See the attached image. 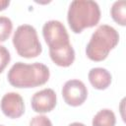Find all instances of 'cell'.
<instances>
[{
  "instance_id": "e0dca14e",
  "label": "cell",
  "mask_w": 126,
  "mask_h": 126,
  "mask_svg": "<svg viewBox=\"0 0 126 126\" xmlns=\"http://www.w3.org/2000/svg\"><path fill=\"white\" fill-rule=\"evenodd\" d=\"M68 126H86V125L83 124V123H81V122H73V123L69 124Z\"/></svg>"
},
{
  "instance_id": "52a82bcc",
  "label": "cell",
  "mask_w": 126,
  "mask_h": 126,
  "mask_svg": "<svg viewBox=\"0 0 126 126\" xmlns=\"http://www.w3.org/2000/svg\"><path fill=\"white\" fill-rule=\"evenodd\" d=\"M57 97L52 89L46 88L36 92L31 100V105L33 111L37 113H46L53 110L56 106Z\"/></svg>"
},
{
  "instance_id": "6da1fadb",
  "label": "cell",
  "mask_w": 126,
  "mask_h": 126,
  "mask_svg": "<svg viewBox=\"0 0 126 126\" xmlns=\"http://www.w3.org/2000/svg\"><path fill=\"white\" fill-rule=\"evenodd\" d=\"M50 72L46 65L34 62L26 64L24 62L15 63L7 74L8 82L18 89L35 88L44 85L49 80Z\"/></svg>"
},
{
  "instance_id": "ba28073f",
  "label": "cell",
  "mask_w": 126,
  "mask_h": 126,
  "mask_svg": "<svg viewBox=\"0 0 126 126\" xmlns=\"http://www.w3.org/2000/svg\"><path fill=\"white\" fill-rule=\"evenodd\" d=\"M1 110L5 116L9 118H19L25 112L24 99L18 93L10 92L3 95L1 99Z\"/></svg>"
},
{
  "instance_id": "8992f818",
  "label": "cell",
  "mask_w": 126,
  "mask_h": 126,
  "mask_svg": "<svg viewBox=\"0 0 126 126\" xmlns=\"http://www.w3.org/2000/svg\"><path fill=\"white\" fill-rule=\"evenodd\" d=\"M61 93L64 101L68 105L74 107L82 105L88 97V90L86 85L78 79L67 81L63 85Z\"/></svg>"
},
{
  "instance_id": "3957f363",
  "label": "cell",
  "mask_w": 126,
  "mask_h": 126,
  "mask_svg": "<svg viewBox=\"0 0 126 126\" xmlns=\"http://www.w3.org/2000/svg\"><path fill=\"white\" fill-rule=\"evenodd\" d=\"M119 41L118 32L109 25H100L92 34L86 47V54L89 59L99 62L104 60L110 50Z\"/></svg>"
},
{
  "instance_id": "30bf717a",
  "label": "cell",
  "mask_w": 126,
  "mask_h": 126,
  "mask_svg": "<svg viewBox=\"0 0 126 126\" xmlns=\"http://www.w3.org/2000/svg\"><path fill=\"white\" fill-rule=\"evenodd\" d=\"M49 55L51 60L60 67H69L75 60V50L71 44L57 50H49Z\"/></svg>"
},
{
  "instance_id": "5bb4252c",
  "label": "cell",
  "mask_w": 126,
  "mask_h": 126,
  "mask_svg": "<svg viewBox=\"0 0 126 126\" xmlns=\"http://www.w3.org/2000/svg\"><path fill=\"white\" fill-rule=\"evenodd\" d=\"M11 60V55L8 49L0 44V73H2Z\"/></svg>"
},
{
  "instance_id": "9c48e42d",
  "label": "cell",
  "mask_w": 126,
  "mask_h": 126,
  "mask_svg": "<svg viewBox=\"0 0 126 126\" xmlns=\"http://www.w3.org/2000/svg\"><path fill=\"white\" fill-rule=\"evenodd\" d=\"M91 85L96 90H105L111 84V74L104 68L95 67L92 68L88 74Z\"/></svg>"
},
{
  "instance_id": "4fadbf2b",
  "label": "cell",
  "mask_w": 126,
  "mask_h": 126,
  "mask_svg": "<svg viewBox=\"0 0 126 126\" xmlns=\"http://www.w3.org/2000/svg\"><path fill=\"white\" fill-rule=\"evenodd\" d=\"M13 30V23L10 18L0 16V42L6 41Z\"/></svg>"
},
{
  "instance_id": "7c38bea8",
  "label": "cell",
  "mask_w": 126,
  "mask_h": 126,
  "mask_svg": "<svg viewBox=\"0 0 126 126\" xmlns=\"http://www.w3.org/2000/svg\"><path fill=\"white\" fill-rule=\"evenodd\" d=\"M110 15L115 23L120 26L126 25V2L124 0L116 1L112 4Z\"/></svg>"
},
{
  "instance_id": "7a4b0ae2",
  "label": "cell",
  "mask_w": 126,
  "mask_h": 126,
  "mask_svg": "<svg viewBox=\"0 0 126 126\" xmlns=\"http://www.w3.org/2000/svg\"><path fill=\"white\" fill-rule=\"evenodd\" d=\"M99 20L100 9L95 1L74 0L71 2L67 12V21L75 33L82 32L86 28L96 26Z\"/></svg>"
},
{
  "instance_id": "8fae6325",
  "label": "cell",
  "mask_w": 126,
  "mask_h": 126,
  "mask_svg": "<svg viewBox=\"0 0 126 126\" xmlns=\"http://www.w3.org/2000/svg\"><path fill=\"white\" fill-rule=\"evenodd\" d=\"M116 123V117L112 110L103 108L99 110L93 118V126H114Z\"/></svg>"
},
{
  "instance_id": "9a60e30c",
  "label": "cell",
  "mask_w": 126,
  "mask_h": 126,
  "mask_svg": "<svg viewBox=\"0 0 126 126\" xmlns=\"http://www.w3.org/2000/svg\"><path fill=\"white\" fill-rule=\"evenodd\" d=\"M30 126H52V123L47 116L36 115L31 119Z\"/></svg>"
},
{
  "instance_id": "277c9868",
  "label": "cell",
  "mask_w": 126,
  "mask_h": 126,
  "mask_svg": "<svg viewBox=\"0 0 126 126\" xmlns=\"http://www.w3.org/2000/svg\"><path fill=\"white\" fill-rule=\"evenodd\" d=\"M12 40L17 53L21 57L34 58L42 51L36 30L31 25L25 24L19 26L13 34Z\"/></svg>"
},
{
  "instance_id": "2e32d148",
  "label": "cell",
  "mask_w": 126,
  "mask_h": 126,
  "mask_svg": "<svg viewBox=\"0 0 126 126\" xmlns=\"http://www.w3.org/2000/svg\"><path fill=\"white\" fill-rule=\"evenodd\" d=\"M9 5H10L9 0H0V11L5 10Z\"/></svg>"
},
{
  "instance_id": "5b68a950",
  "label": "cell",
  "mask_w": 126,
  "mask_h": 126,
  "mask_svg": "<svg viewBox=\"0 0 126 126\" xmlns=\"http://www.w3.org/2000/svg\"><path fill=\"white\" fill-rule=\"evenodd\" d=\"M42 35L49 50H57L70 45L67 30L65 26L57 20H50L43 25Z\"/></svg>"
},
{
  "instance_id": "ac0fdd59",
  "label": "cell",
  "mask_w": 126,
  "mask_h": 126,
  "mask_svg": "<svg viewBox=\"0 0 126 126\" xmlns=\"http://www.w3.org/2000/svg\"><path fill=\"white\" fill-rule=\"evenodd\" d=\"M0 126H4V125H0Z\"/></svg>"
}]
</instances>
